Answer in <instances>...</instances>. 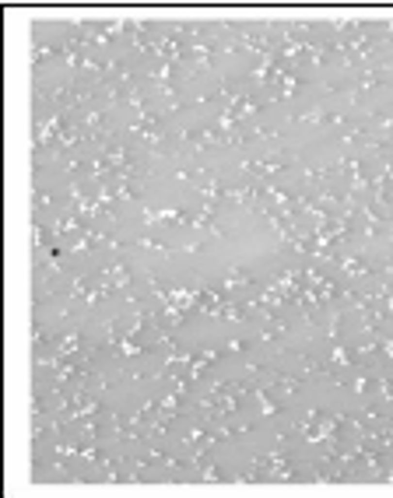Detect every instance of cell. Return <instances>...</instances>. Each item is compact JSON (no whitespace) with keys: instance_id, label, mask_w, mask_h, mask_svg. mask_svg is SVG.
Wrapping results in <instances>:
<instances>
[{"instance_id":"6da1fadb","label":"cell","mask_w":393,"mask_h":498,"mask_svg":"<svg viewBox=\"0 0 393 498\" xmlns=\"http://www.w3.org/2000/svg\"><path fill=\"white\" fill-rule=\"evenodd\" d=\"M81 347V337L78 333H67L64 344H56V358H74V351Z\"/></svg>"},{"instance_id":"3957f363","label":"cell","mask_w":393,"mask_h":498,"mask_svg":"<svg viewBox=\"0 0 393 498\" xmlns=\"http://www.w3.org/2000/svg\"><path fill=\"white\" fill-rule=\"evenodd\" d=\"M256 393V400H260V407H263V418H274L278 414V404L267 397V389H253Z\"/></svg>"},{"instance_id":"7a4b0ae2","label":"cell","mask_w":393,"mask_h":498,"mask_svg":"<svg viewBox=\"0 0 393 498\" xmlns=\"http://www.w3.org/2000/svg\"><path fill=\"white\" fill-rule=\"evenodd\" d=\"M243 284H249V277H246V270H232L229 277L221 281V288L225 291H232V288H243Z\"/></svg>"},{"instance_id":"5b68a950","label":"cell","mask_w":393,"mask_h":498,"mask_svg":"<svg viewBox=\"0 0 393 498\" xmlns=\"http://www.w3.org/2000/svg\"><path fill=\"white\" fill-rule=\"evenodd\" d=\"M200 477H204V481H218V477H221V474H218V467H211V463H207V467H204V474H200Z\"/></svg>"},{"instance_id":"277c9868","label":"cell","mask_w":393,"mask_h":498,"mask_svg":"<svg viewBox=\"0 0 393 498\" xmlns=\"http://www.w3.org/2000/svg\"><path fill=\"white\" fill-rule=\"evenodd\" d=\"M330 365H334V369H344V365H351V361H347V351H344L341 344H334V351H330Z\"/></svg>"}]
</instances>
